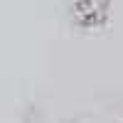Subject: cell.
Masks as SVG:
<instances>
[{"mask_svg":"<svg viewBox=\"0 0 123 123\" xmlns=\"http://www.w3.org/2000/svg\"><path fill=\"white\" fill-rule=\"evenodd\" d=\"M106 10H108V0H76L74 3V12L79 17V22H84V25L104 22Z\"/></svg>","mask_w":123,"mask_h":123,"instance_id":"obj_1","label":"cell"}]
</instances>
